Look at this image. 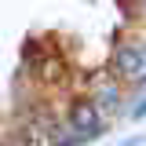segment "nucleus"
<instances>
[{
  "mask_svg": "<svg viewBox=\"0 0 146 146\" xmlns=\"http://www.w3.org/2000/svg\"><path fill=\"white\" fill-rule=\"evenodd\" d=\"M88 102L95 106V113H99L102 121L117 117L121 106H124V88H121V80H117V77H99L95 88H91V95H88Z\"/></svg>",
  "mask_w": 146,
  "mask_h": 146,
  "instance_id": "obj_2",
  "label": "nucleus"
},
{
  "mask_svg": "<svg viewBox=\"0 0 146 146\" xmlns=\"http://www.w3.org/2000/svg\"><path fill=\"white\" fill-rule=\"evenodd\" d=\"M110 77H117L124 84H143L146 80V40H139V36L121 40L113 48V73Z\"/></svg>",
  "mask_w": 146,
  "mask_h": 146,
  "instance_id": "obj_1",
  "label": "nucleus"
},
{
  "mask_svg": "<svg viewBox=\"0 0 146 146\" xmlns=\"http://www.w3.org/2000/svg\"><path fill=\"white\" fill-rule=\"evenodd\" d=\"M143 18H146V0H143Z\"/></svg>",
  "mask_w": 146,
  "mask_h": 146,
  "instance_id": "obj_4",
  "label": "nucleus"
},
{
  "mask_svg": "<svg viewBox=\"0 0 146 146\" xmlns=\"http://www.w3.org/2000/svg\"><path fill=\"white\" fill-rule=\"evenodd\" d=\"M102 124H106V121L95 113V106H91L88 99L73 102V110H70V131L77 135V139H91V135H99Z\"/></svg>",
  "mask_w": 146,
  "mask_h": 146,
  "instance_id": "obj_3",
  "label": "nucleus"
}]
</instances>
